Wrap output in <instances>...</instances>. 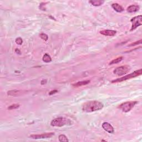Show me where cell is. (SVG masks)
Listing matches in <instances>:
<instances>
[{"label":"cell","mask_w":142,"mask_h":142,"mask_svg":"<svg viewBox=\"0 0 142 142\" xmlns=\"http://www.w3.org/2000/svg\"><path fill=\"white\" fill-rule=\"evenodd\" d=\"M103 104L101 102L97 101H92L87 102L82 106V111L87 113L98 111L103 108Z\"/></svg>","instance_id":"obj_1"},{"label":"cell","mask_w":142,"mask_h":142,"mask_svg":"<svg viewBox=\"0 0 142 142\" xmlns=\"http://www.w3.org/2000/svg\"><path fill=\"white\" fill-rule=\"evenodd\" d=\"M71 122L68 119L63 117H59L52 120L51 125L53 127H62L66 125H71Z\"/></svg>","instance_id":"obj_2"},{"label":"cell","mask_w":142,"mask_h":142,"mask_svg":"<svg viewBox=\"0 0 142 142\" xmlns=\"http://www.w3.org/2000/svg\"><path fill=\"white\" fill-rule=\"evenodd\" d=\"M142 74V69H140L139 70H137L134 71L133 73H132L131 74H129L128 75L125 76L124 77H122L121 78H119L116 79H114V80L112 81L111 82L112 83H119V82H122L124 81H126L127 79H129L133 78H135L136 77H138L141 76Z\"/></svg>","instance_id":"obj_3"},{"label":"cell","mask_w":142,"mask_h":142,"mask_svg":"<svg viewBox=\"0 0 142 142\" xmlns=\"http://www.w3.org/2000/svg\"><path fill=\"white\" fill-rule=\"evenodd\" d=\"M138 103V102L137 101H130V102H126L121 104L119 106L118 108L121 109L123 112L127 113L131 111L133 107L135 106L136 104Z\"/></svg>","instance_id":"obj_4"},{"label":"cell","mask_w":142,"mask_h":142,"mask_svg":"<svg viewBox=\"0 0 142 142\" xmlns=\"http://www.w3.org/2000/svg\"><path fill=\"white\" fill-rule=\"evenodd\" d=\"M131 71V67L128 65H124L118 67L114 69L113 73L114 74L118 76L125 75Z\"/></svg>","instance_id":"obj_5"},{"label":"cell","mask_w":142,"mask_h":142,"mask_svg":"<svg viewBox=\"0 0 142 142\" xmlns=\"http://www.w3.org/2000/svg\"><path fill=\"white\" fill-rule=\"evenodd\" d=\"M131 22L132 23L131 31H133L138 27L142 25V16L141 15H139L134 17L131 19Z\"/></svg>","instance_id":"obj_6"},{"label":"cell","mask_w":142,"mask_h":142,"mask_svg":"<svg viewBox=\"0 0 142 142\" xmlns=\"http://www.w3.org/2000/svg\"><path fill=\"white\" fill-rule=\"evenodd\" d=\"M54 135V133L52 132V133H46L42 134H33V135L30 136V138L34 139H46L51 138L52 136Z\"/></svg>","instance_id":"obj_7"},{"label":"cell","mask_w":142,"mask_h":142,"mask_svg":"<svg viewBox=\"0 0 142 142\" xmlns=\"http://www.w3.org/2000/svg\"><path fill=\"white\" fill-rule=\"evenodd\" d=\"M26 93L25 91H21V90H12L9 91L7 92V94L8 96H13V97H17L21 96L22 94Z\"/></svg>","instance_id":"obj_8"},{"label":"cell","mask_w":142,"mask_h":142,"mask_svg":"<svg viewBox=\"0 0 142 142\" xmlns=\"http://www.w3.org/2000/svg\"><path fill=\"white\" fill-rule=\"evenodd\" d=\"M102 127H103V128L104 130L109 133H114V128L111 126V124L107 123V122H104V123L102 124Z\"/></svg>","instance_id":"obj_9"},{"label":"cell","mask_w":142,"mask_h":142,"mask_svg":"<svg viewBox=\"0 0 142 142\" xmlns=\"http://www.w3.org/2000/svg\"><path fill=\"white\" fill-rule=\"evenodd\" d=\"M100 33L106 36H114L117 33V31L111 29H106L100 31Z\"/></svg>","instance_id":"obj_10"},{"label":"cell","mask_w":142,"mask_h":142,"mask_svg":"<svg viewBox=\"0 0 142 142\" xmlns=\"http://www.w3.org/2000/svg\"><path fill=\"white\" fill-rule=\"evenodd\" d=\"M140 7L138 5H131L130 6H129L128 8L127 9V12H129V13H132V12H136L139 11Z\"/></svg>","instance_id":"obj_11"},{"label":"cell","mask_w":142,"mask_h":142,"mask_svg":"<svg viewBox=\"0 0 142 142\" xmlns=\"http://www.w3.org/2000/svg\"><path fill=\"white\" fill-rule=\"evenodd\" d=\"M112 7L117 12H122L124 11L123 7L118 3H113L112 4Z\"/></svg>","instance_id":"obj_12"},{"label":"cell","mask_w":142,"mask_h":142,"mask_svg":"<svg viewBox=\"0 0 142 142\" xmlns=\"http://www.w3.org/2000/svg\"><path fill=\"white\" fill-rule=\"evenodd\" d=\"M89 83H90V81L86 80V81L78 82L76 83L73 84H72V86L74 87H81V86H86V85H87V84H89Z\"/></svg>","instance_id":"obj_13"},{"label":"cell","mask_w":142,"mask_h":142,"mask_svg":"<svg viewBox=\"0 0 142 142\" xmlns=\"http://www.w3.org/2000/svg\"><path fill=\"white\" fill-rule=\"evenodd\" d=\"M91 4L94 6H99L103 4L104 2V1H102V0H92L89 2Z\"/></svg>","instance_id":"obj_14"},{"label":"cell","mask_w":142,"mask_h":142,"mask_svg":"<svg viewBox=\"0 0 142 142\" xmlns=\"http://www.w3.org/2000/svg\"><path fill=\"white\" fill-rule=\"evenodd\" d=\"M42 60H43V62H46V63H49V62H51L52 61V59L50 56L48 55L47 53H46L44 54V55L43 56Z\"/></svg>","instance_id":"obj_15"},{"label":"cell","mask_w":142,"mask_h":142,"mask_svg":"<svg viewBox=\"0 0 142 142\" xmlns=\"http://www.w3.org/2000/svg\"><path fill=\"white\" fill-rule=\"evenodd\" d=\"M58 139L59 141L61 142H69V140L67 138V137L64 135V134H61L58 137Z\"/></svg>","instance_id":"obj_16"},{"label":"cell","mask_w":142,"mask_h":142,"mask_svg":"<svg viewBox=\"0 0 142 142\" xmlns=\"http://www.w3.org/2000/svg\"><path fill=\"white\" fill-rule=\"evenodd\" d=\"M122 60H123V57H118V58L113 59V60H112L110 63H109V64H110V65H112V64L118 63L119 62H121Z\"/></svg>","instance_id":"obj_17"},{"label":"cell","mask_w":142,"mask_h":142,"mask_svg":"<svg viewBox=\"0 0 142 142\" xmlns=\"http://www.w3.org/2000/svg\"><path fill=\"white\" fill-rule=\"evenodd\" d=\"M19 104H12V105L9 106L8 107V110H13V109H15L19 108Z\"/></svg>","instance_id":"obj_18"},{"label":"cell","mask_w":142,"mask_h":142,"mask_svg":"<svg viewBox=\"0 0 142 142\" xmlns=\"http://www.w3.org/2000/svg\"><path fill=\"white\" fill-rule=\"evenodd\" d=\"M39 36H40L41 38L44 41H47V40H48V37L45 33H41L40 34H39Z\"/></svg>","instance_id":"obj_19"},{"label":"cell","mask_w":142,"mask_h":142,"mask_svg":"<svg viewBox=\"0 0 142 142\" xmlns=\"http://www.w3.org/2000/svg\"><path fill=\"white\" fill-rule=\"evenodd\" d=\"M15 42L17 44H19V45H21L23 43V40H22V39L21 38V37H18V38H17L15 40Z\"/></svg>","instance_id":"obj_20"},{"label":"cell","mask_w":142,"mask_h":142,"mask_svg":"<svg viewBox=\"0 0 142 142\" xmlns=\"http://www.w3.org/2000/svg\"><path fill=\"white\" fill-rule=\"evenodd\" d=\"M142 43V39H140V40L138 41H137L136 42H134V43H132L131 44H129L128 46V47H132V46H134L136 45H138V44H140Z\"/></svg>","instance_id":"obj_21"},{"label":"cell","mask_w":142,"mask_h":142,"mask_svg":"<svg viewBox=\"0 0 142 142\" xmlns=\"http://www.w3.org/2000/svg\"><path fill=\"white\" fill-rule=\"evenodd\" d=\"M57 92H58V91H57V90H53V91H51L50 92H49V95H53V94L56 93Z\"/></svg>","instance_id":"obj_22"},{"label":"cell","mask_w":142,"mask_h":142,"mask_svg":"<svg viewBox=\"0 0 142 142\" xmlns=\"http://www.w3.org/2000/svg\"><path fill=\"white\" fill-rule=\"evenodd\" d=\"M15 52H16V53H18V52H19V54H20V53H21V52H20V51H19V49H17V48H16V49Z\"/></svg>","instance_id":"obj_23"}]
</instances>
